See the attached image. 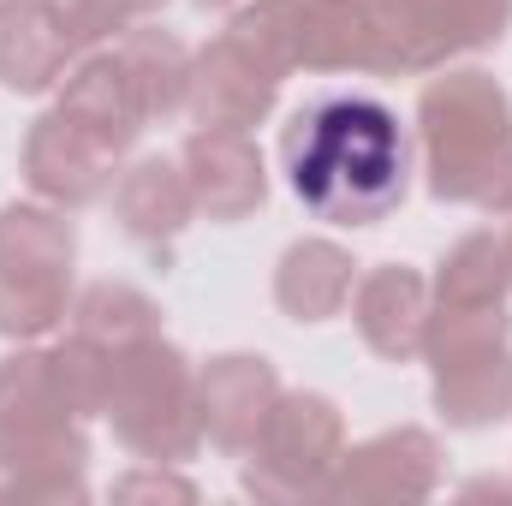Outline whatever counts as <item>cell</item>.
<instances>
[{"mask_svg": "<svg viewBox=\"0 0 512 506\" xmlns=\"http://www.w3.org/2000/svg\"><path fill=\"white\" fill-rule=\"evenodd\" d=\"M292 197L328 227H376L405 203L411 143L399 114L370 90H322L280 131Z\"/></svg>", "mask_w": 512, "mask_h": 506, "instance_id": "cell-1", "label": "cell"}, {"mask_svg": "<svg viewBox=\"0 0 512 506\" xmlns=\"http://www.w3.org/2000/svg\"><path fill=\"white\" fill-rule=\"evenodd\" d=\"M423 167L441 203H483L495 167L512 149V102L489 72H447L417 102Z\"/></svg>", "mask_w": 512, "mask_h": 506, "instance_id": "cell-2", "label": "cell"}, {"mask_svg": "<svg viewBox=\"0 0 512 506\" xmlns=\"http://www.w3.org/2000/svg\"><path fill=\"white\" fill-rule=\"evenodd\" d=\"M108 417L137 459L155 465L191 459L203 441V417H197V370L185 364V352L167 346L161 334L126 346L108 387Z\"/></svg>", "mask_w": 512, "mask_h": 506, "instance_id": "cell-3", "label": "cell"}, {"mask_svg": "<svg viewBox=\"0 0 512 506\" xmlns=\"http://www.w3.org/2000/svg\"><path fill=\"white\" fill-rule=\"evenodd\" d=\"M72 221L42 203L0 209V334L36 340L66 316L72 298Z\"/></svg>", "mask_w": 512, "mask_h": 506, "instance_id": "cell-4", "label": "cell"}, {"mask_svg": "<svg viewBox=\"0 0 512 506\" xmlns=\"http://www.w3.org/2000/svg\"><path fill=\"white\" fill-rule=\"evenodd\" d=\"M346 453V423L322 393H280L262 435L251 441L245 489L262 501H310L328 495V477Z\"/></svg>", "mask_w": 512, "mask_h": 506, "instance_id": "cell-5", "label": "cell"}, {"mask_svg": "<svg viewBox=\"0 0 512 506\" xmlns=\"http://www.w3.org/2000/svg\"><path fill=\"white\" fill-rule=\"evenodd\" d=\"M441 483V447L429 429H387L376 441L340 453L328 501H417Z\"/></svg>", "mask_w": 512, "mask_h": 506, "instance_id": "cell-6", "label": "cell"}, {"mask_svg": "<svg viewBox=\"0 0 512 506\" xmlns=\"http://www.w3.org/2000/svg\"><path fill=\"white\" fill-rule=\"evenodd\" d=\"M179 167H185L197 215H209V221H245L268 197V173H262L251 131H191L179 149Z\"/></svg>", "mask_w": 512, "mask_h": 506, "instance_id": "cell-7", "label": "cell"}, {"mask_svg": "<svg viewBox=\"0 0 512 506\" xmlns=\"http://www.w3.org/2000/svg\"><path fill=\"white\" fill-rule=\"evenodd\" d=\"M114 161H120V155H108L90 131L72 126L60 108L42 114V120L30 126V137H24V179H30V191L48 197L54 209H84V203H96V197L114 185Z\"/></svg>", "mask_w": 512, "mask_h": 506, "instance_id": "cell-8", "label": "cell"}, {"mask_svg": "<svg viewBox=\"0 0 512 506\" xmlns=\"http://www.w3.org/2000/svg\"><path fill=\"white\" fill-rule=\"evenodd\" d=\"M274 399H280V376H274L268 358H251V352L209 358V364L197 370L203 441H215L221 453H251V441L262 435Z\"/></svg>", "mask_w": 512, "mask_h": 506, "instance_id": "cell-9", "label": "cell"}, {"mask_svg": "<svg viewBox=\"0 0 512 506\" xmlns=\"http://www.w3.org/2000/svg\"><path fill=\"white\" fill-rule=\"evenodd\" d=\"M274 96H280V78L251 60L239 42H209L197 60H191V120L197 126H215V131H251L274 114Z\"/></svg>", "mask_w": 512, "mask_h": 506, "instance_id": "cell-10", "label": "cell"}, {"mask_svg": "<svg viewBox=\"0 0 512 506\" xmlns=\"http://www.w3.org/2000/svg\"><path fill=\"white\" fill-rule=\"evenodd\" d=\"M352 322L364 346L387 364H411L423 352V322H429V280L405 262L370 268L352 286Z\"/></svg>", "mask_w": 512, "mask_h": 506, "instance_id": "cell-11", "label": "cell"}, {"mask_svg": "<svg viewBox=\"0 0 512 506\" xmlns=\"http://www.w3.org/2000/svg\"><path fill=\"white\" fill-rule=\"evenodd\" d=\"M60 114H66L72 126L90 131L108 155H126L131 143L143 137V126H149V108H143L126 60H120L114 48H108V54H90V60H78V66L66 72Z\"/></svg>", "mask_w": 512, "mask_h": 506, "instance_id": "cell-12", "label": "cell"}, {"mask_svg": "<svg viewBox=\"0 0 512 506\" xmlns=\"http://www.w3.org/2000/svg\"><path fill=\"white\" fill-rule=\"evenodd\" d=\"M191 215H197V203H191V185H185L179 161L149 155L131 173H120V185H114V221L143 251H167L191 227Z\"/></svg>", "mask_w": 512, "mask_h": 506, "instance_id": "cell-13", "label": "cell"}, {"mask_svg": "<svg viewBox=\"0 0 512 506\" xmlns=\"http://www.w3.org/2000/svg\"><path fill=\"white\" fill-rule=\"evenodd\" d=\"M352 286H358V262H352V251H340L334 239H298L292 251L280 256V268H274V304L292 322L340 316Z\"/></svg>", "mask_w": 512, "mask_h": 506, "instance_id": "cell-14", "label": "cell"}, {"mask_svg": "<svg viewBox=\"0 0 512 506\" xmlns=\"http://www.w3.org/2000/svg\"><path fill=\"white\" fill-rule=\"evenodd\" d=\"M298 66H310V72H370L376 66V12H370V0H304Z\"/></svg>", "mask_w": 512, "mask_h": 506, "instance_id": "cell-15", "label": "cell"}, {"mask_svg": "<svg viewBox=\"0 0 512 506\" xmlns=\"http://www.w3.org/2000/svg\"><path fill=\"white\" fill-rule=\"evenodd\" d=\"M78 60V48L60 36V24L24 0L12 18H0V84L18 90V96H42L66 78V66Z\"/></svg>", "mask_w": 512, "mask_h": 506, "instance_id": "cell-16", "label": "cell"}, {"mask_svg": "<svg viewBox=\"0 0 512 506\" xmlns=\"http://www.w3.org/2000/svg\"><path fill=\"white\" fill-rule=\"evenodd\" d=\"M114 54L126 60L131 84L149 108V120H173L185 114V96H191V54L173 30H155V24H137L114 42Z\"/></svg>", "mask_w": 512, "mask_h": 506, "instance_id": "cell-17", "label": "cell"}, {"mask_svg": "<svg viewBox=\"0 0 512 506\" xmlns=\"http://www.w3.org/2000/svg\"><path fill=\"white\" fill-rule=\"evenodd\" d=\"M435 405L453 429H489L512 417V352H483L435 370Z\"/></svg>", "mask_w": 512, "mask_h": 506, "instance_id": "cell-18", "label": "cell"}, {"mask_svg": "<svg viewBox=\"0 0 512 506\" xmlns=\"http://www.w3.org/2000/svg\"><path fill=\"white\" fill-rule=\"evenodd\" d=\"M72 334L78 340H96L108 352H126L137 340H155L161 334V310L137 286H126V280H96L72 304Z\"/></svg>", "mask_w": 512, "mask_h": 506, "instance_id": "cell-19", "label": "cell"}, {"mask_svg": "<svg viewBox=\"0 0 512 506\" xmlns=\"http://www.w3.org/2000/svg\"><path fill=\"white\" fill-rule=\"evenodd\" d=\"M48 423H78L72 399L60 393L48 352H12L0 364V429H48Z\"/></svg>", "mask_w": 512, "mask_h": 506, "instance_id": "cell-20", "label": "cell"}, {"mask_svg": "<svg viewBox=\"0 0 512 506\" xmlns=\"http://www.w3.org/2000/svg\"><path fill=\"white\" fill-rule=\"evenodd\" d=\"M507 334H512L507 304H435L429 322H423V358L435 370H447V364L501 352Z\"/></svg>", "mask_w": 512, "mask_h": 506, "instance_id": "cell-21", "label": "cell"}, {"mask_svg": "<svg viewBox=\"0 0 512 506\" xmlns=\"http://www.w3.org/2000/svg\"><path fill=\"white\" fill-rule=\"evenodd\" d=\"M507 286H512L507 239H495V233H465L453 251L441 256L435 304H507Z\"/></svg>", "mask_w": 512, "mask_h": 506, "instance_id": "cell-22", "label": "cell"}, {"mask_svg": "<svg viewBox=\"0 0 512 506\" xmlns=\"http://www.w3.org/2000/svg\"><path fill=\"white\" fill-rule=\"evenodd\" d=\"M298 18H304V0H245L221 36L262 60L274 78H286L298 66Z\"/></svg>", "mask_w": 512, "mask_h": 506, "instance_id": "cell-23", "label": "cell"}, {"mask_svg": "<svg viewBox=\"0 0 512 506\" xmlns=\"http://www.w3.org/2000/svg\"><path fill=\"white\" fill-rule=\"evenodd\" d=\"M54 24H60V36L84 54V48H96V42H108L114 30H126L131 24V6L126 0H36Z\"/></svg>", "mask_w": 512, "mask_h": 506, "instance_id": "cell-24", "label": "cell"}, {"mask_svg": "<svg viewBox=\"0 0 512 506\" xmlns=\"http://www.w3.org/2000/svg\"><path fill=\"white\" fill-rule=\"evenodd\" d=\"M114 495H179V501H191V483H179V477H155V471H143V477H126V483H114Z\"/></svg>", "mask_w": 512, "mask_h": 506, "instance_id": "cell-25", "label": "cell"}, {"mask_svg": "<svg viewBox=\"0 0 512 506\" xmlns=\"http://www.w3.org/2000/svg\"><path fill=\"white\" fill-rule=\"evenodd\" d=\"M477 209H483V215H512V149H507V161L495 167V179H489V191H483Z\"/></svg>", "mask_w": 512, "mask_h": 506, "instance_id": "cell-26", "label": "cell"}, {"mask_svg": "<svg viewBox=\"0 0 512 506\" xmlns=\"http://www.w3.org/2000/svg\"><path fill=\"white\" fill-rule=\"evenodd\" d=\"M126 6H131V18H149V12H161L167 0H126Z\"/></svg>", "mask_w": 512, "mask_h": 506, "instance_id": "cell-27", "label": "cell"}, {"mask_svg": "<svg viewBox=\"0 0 512 506\" xmlns=\"http://www.w3.org/2000/svg\"><path fill=\"white\" fill-rule=\"evenodd\" d=\"M18 6H24V0H0V18H12V12H18Z\"/></svg>", "mask_w": 512, "mask_h": 506, "instance_id": "cell-28", "label": "cell"}, {"mask_svg": "<svg viewBox=\"0 0 512 506\" xmlns=\"http://www.w3.org/2000/svg\"><path fill=\"white\" fill-rule=\"evenodd\" d=\"M197 6H239V0H197Z\"/></svg>", "mask_w": 512, "mask_h": 506, "instance_id": "cell-29", "label": "cell"}, {"mask_svg": "<svg viewBox=\"0 0 512 506\" xmlns=\"http://www.w3.org/2000/svg\"><path fill=\"white\" fill-rule=\"evenodd\" d=\"M507 256H512V233H507Z\"/></svg>", "mask_w": 512, "mask_h": 506, "instance_id": "cell-30", "label": "cell"}]
</instances>
